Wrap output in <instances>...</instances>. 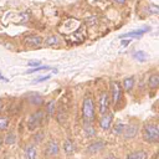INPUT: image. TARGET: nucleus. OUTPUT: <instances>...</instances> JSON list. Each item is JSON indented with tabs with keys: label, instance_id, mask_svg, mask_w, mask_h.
I'll return each instance as SVG.
<instances>
[{
	"label": "nucleus",
	"instance_id": "obj_35",
	"mask_svg": "<svg viewBox=\"0 0 159 159\" xmlns=\"http://www.w3.org/2000/svg\"><path fill=\"white\" fill-rule=\"evenodd\" d=\"M1 106H2V102H1V99H0V108H1Z\"/></svg>",
	"mask_w": 159,
	"mask_h": 159
},
{
	"label": "nucleus",
	"instance_id": "obj_1",
	"mask_svg": "<svg viewBox=\"0 0 159 159\" xmlns=\"http://www.w3.org/2000/svg\"><path fill=\"white\" fill-rule=\"evenodd\" d=\"M143 139L149 143H155L159 140V127L155 123L145 124L143 128Z\"/></svg>",
	"mask_w": 159,
	"mask_h": 159
},
{
	"label": "nucleus",
	"instance_id": "obj_5",
	"mask_svg": "<svg viewBox=\"0 0 159 159\" xmlns=\"http://www.w3.org/2000/svg\"><path fill=\"white\" fill-rule=\"evenodd\" d=\"M108 107H109V96H108V93L103 92L99 97V113L101 114L107 113Z\"/></svg>",
	"mask_w": 159,
	"mask_h": 159
},
{
	"label": "nucleus",
	"instance_id": "obj_12",
	"mask_svg": "<svg viewBox=\"0 0 159 159\" xmlns=\"http://www.w3.org/2000/svg\"><path fill=\"white\" fill-rule=\"evenodd\" d=\"M27 98H29V102L32 103V104H41V103L43 102L42 96H40L39 93H35V92L30 93V94L27 96Z\"/></svg>",
	"mask_w": 159,
	"mask_h": 159
},
{
	"label": "nucleus",
	"instance_id": "obj_17",
	"mask_svg": "<svg viewBox=\"0 0 159 159\" xmlns=\"http://www.w3.org/2000/svg\"><path fill=\"white\" fill-rule=\"evenodd\" d=\"M133 86H134V77H127V78H124V81H123V88H124V91H130L132 88H133Z\"/></svg>",
	"mask_w": 159,
	"mask_h": 159
},
{
	"label": "nucleus",
	"instance_id": "obj_18",
	"mask_svg": "<svg viewBox=\"0 0 159 159\" xmlns=\"http://www.w3.org/2000/svg\"><path fill=\"white\" fill-rule=\"evenodd\" d=\"M45 42H46L47 46H57L60 43V40H58L57 36H48Z\"/></svg>",
	"mask_w": 159,
	"mask_h": 159
},
{
	"label": "nucleus",
	"instance_id": "obj_13",
	"mask_svg": "<svg viewBox=\"0 0 159 159\" xmlns=\"http://www.w3.org/2000/svg\"><path fill=\"white\" fill-rule=\"evenodd\" d=\"M148 86H149V88L155 89L159 86V75H157V73L152 75L149 77V81H148Z\"/></svg>",
	"mask_w": 159,
	"mask_h": 159
},
{
	"label": "nucleus",
	"instance_id": "obj_9",
	"mask_svg": "<svg viewBox=\"0 0 159 159\" xmlns=\"http://www.w3.org/2000/svg\"><path fill=\"white\" fill-rule=\"evenodd\" d=\"M112 120H113V116H112L111 113H104V114H102L101 120H99L101 128L104 129V130L109 129V127H111V124H112Z\"/></svg>",
	"mask_w": 159,
	"mask_h": 159
},
{
	"label": "nucleus",
	"instance_id": "obj_30",
	"mask_svg": "<svg viewBox=\"0 0 159 159\" xmlns=\"http://www.w3.org/2000/svg\"><path fill=\"white\" fill-rule=\"evenodd\" d=\"M114 1H116L117 4H120V5H122V4H124L127 0H114Z\"/></svg>",
	"mask_w": 159,
	"mask_h": 159
},
{
	"label": "nucleus",
	"instance_id": "obj_7",
	"mask_svg": "<svg viewBox=\"0 0 159 159\" xmlns=\"http://www.w3.org/2000/svg\"><path fill=\"white\" fill-rule=\"evenodd\" d=\"M25 43H26V46H29V47H39V46H41V43H42V39H41V36L31 35V36L25 37Z\"/></svg>",
	"mask_w": 159,
	"mask_h": 159
},
{
	"label": "nucleus",
	"instance_id": "obj_15",
	"mask_svg": "<svg viewBox=\"0 0 159 159\" xmlns=\"http://www.w3.org/2000/svg\"><path fill=\"white\" fill-rule=\"evenodd\" d=\"M25 157H26V159H36V157H37L36 148L34 145L27 147L26 150H25Z\"/></svg>",
	"mask_w": 159,
	"mask_h": 159
},
{
	"label": "nucleus",
	"instance_id": "obj_22",
	"mask_svg": "<svg viewBox=\"0 0 159 159\" xmlns=\"http://www.w3.org/2000/svg\"><path fill=\"white\" fill-rule=\"evenodd\" d=\"M7 118H5V117H0V130H4V129H6V127H7Z\"/></svg>",
	"mask_w": 159,
	"mask_h": 159
},
{
	"label": "nucleus",
	"instance_id": "obj_4",
	"mask_svg": "<svg viewBox=\"0 0 159 159\" xmlns=\"http://www.w3.org/2000/svg\"><path fill=\"white\" fill-rule=\"evenodd\" d=\"M111 88H112V99H113V104H118V102L122 99V87L119 84V82L117 81H112L111 82Z\"/></svg>",
	"mask_w": 159,
	"mask_h": 159
},
{
	"label": "nucleus",
	"instance_id": "obj_28",
	"mask_svg": "<svg viewBox=\"0 0 159 159\" xmlns=\"http://www.w3.org/2000/svg\"><path fill=\"white\" fill-rule=\"evenodd\" d=\"M150 12H152V14H158V6H157V5H152Z\"/></svg>",
	"mask_w": 159,
	"mask_h": 159
},
{
	"label": "nucleus",
	"instance_id": "obj_19",
	"mask_svg": "<svg viewBox=\"0 0 159 159\" xmlns=\"http://www.w3.org/2000/svg\"><path fill=\"white\" fill-rule=\"evenodd\" d=\"M133 57L137 60V61H140V62H144L147 60V53L144 51H137L133 53Z\"/></svg>",
	"mask_w": 159,
	"mask_h": 159
},
{
	"label": "nucleus",
	"instance_id": "obj_6",
	"mask_svg": "<svg viewBox=\"0 0 159 159\" xmlns=\"http://www.w3.org/2000/svg\"><path fill=\"white\" fill-rule=\"evenodd\" d=\"M137 133H138V127H137L135 124H129V125L124 127V129H123V132H122V134H123V137H124L125 139H132V138H134V137L137 135Z\"/></svg>",
	"mask_w": 159,
	"mask_h": 159
},
{
	"label": "nucleus",
	"instance_id": "obj_32",
	"mask_svg": "<svg viewBox=\"0 0 159 159\" xmlns=\"http://www.w3.org/2000/svg\"><path fill=\"white\" fill-rule=\"evenodd\" d=\"M106 159H117V158H116V157H113V155H108Z\"/></svg>",
	"mask_w": 159,
	"mask_h": 159
},
{
	"label": "nucleus",
	"instance_id": "obj_11",
	"mask_svg": "<svg viewBox=\"0 0 159 159\" xmlns=\"http://www.w3.org/2000/svg\"><path fill=\"white\" fill-rule=\"evenodd\" d=\"M127 159H148V154L144 150H137V152L129 153L127 155Z\"/></svg>",
	"mask_w": 159,
	"mask_h": 159
},
{
	"label": "nucleus",
	"instance_id": "obj_24",
	"mask_svg": "<svg viewBox=\"0 0 159 159\" xmlns=\"http://www.w3.org/2000/svg\"><path fill=\"white\" fill-rule=\"evenodd\" d=\"M53 112H55V102L52 101V102H50L48 106H47V113H48V114H53Z\"/></svg>",
	"mask_w": 159,
	"mask_h": 159
},
{
	"label": "nucleus",
	"instance_id": "obj_14",
	"mask_svg": "<svg viewBox=\"0 0 159 159\" xmlns=\"http://www.w3.org/2000/svg\"><path fill=\"white\" fill-rule=\"evenodd\" d=\"M148 30H149L148 27H145V29H143V30H135V31H132V32L123 34L120 37H139V36H142L144 32H147Z\"/></svg>",
	"mask_w": 159,
	"mask_h": 159
},
{
	"label": "nucleus",
	"instance_id": "obj_16",
	"mask_svg": "<svg viewBox=\"0 0 159 159\" xmlns=\"http://www.w3.org/2000/svg\"><path fill=\"white\" fill-rule=\"evenodd\" d=\"M63 149H65V153L66 154H73V152H75V145H73V143H72V140H70V139H66L65 140V143H63Z\"/></svg>",
	"mask_w": 159,
	"mask_h": 159
},
{
	"label": "nucleus",
	"instance_id": "obj_27",
	"mask_svg": "<svg viewBox=\"0 0 159 159\" xmlns=\"http://www.w3.org/2000/svg\"><path fill=\"white\" fill-rule=\"evenodd\" d=\"M50 78V76H42V77H39V78H36L35 81H34V83H39V82H43V81H46V80H48Z\"/></svg>",
	"mask_w": 159,
	"mask_h": 159
},
{
	"label": "nucleus",
	"instance_id": "obj_31",
	"mask_svg": "<svg viewBox=\"0 0 159 159\" xmlns=\"http://www.w3.org/2000/svg\"><path fill=\"white\" fill-rule=\"evenodd\" d=\"M130 41H132V40H127V41H123V45L125 46V45H128V43H129Z\"/></svg>",
	"mask_w": 159,
	"mask_h": 159
},
{
	"label": "nucleus",
	"instance_id": "obj_23",
	"mask_svg": "<svg viewBox=\"0 0 159 159\" xmlns=\"http://www.w3.org/2000/svg\"><path fill=\"white\" fill-rule=\"evenodd\" d=\"M123 129H124V125H123L122 123H118V124L114 125V133H116V134H122Z\"/></svg>",
	"mask_w": 159,
	"mask_h": 159
},
{
	"label": "nucleus",
	"instance_id": "obj_10",
	"mask_svg": "<svg viewBox=\"0 0 159 159\" xmlns=\"http://www.w3.org/2000/svg\"><path fill=\"white\" fill-rule=\"evenodd\" d=\"M104 147H106V143H104L103 140L94 142V143H92V144H89V145H88L87 152H88V153H97V152L102 150Z\"/></svg>",
	"mask_w": 159,
	"mask_h": 159
},
{
	"label": "nucleus",
	"instance_id": "obj_26",
	"mask_svg": "<svg viewBox=\"0 0 159 159\" xmlns=\"http://www.w3.org/2000/svg\"><path fill=\"white\" fill-rule=\"evenodd\" d=\"M34 139H35L36 143H40V142L43 139V133H42V132H41V133H37V134L34 137Z\"/></svg>",
	"mask_w": 159,
	"mask_h": 159
},
{
	"label": "nucleus",
	"instance_id": "obj_25",
	"mask_svg": "<svg viewBox=\"0 0 159 159\" xmlns=\"http://www.w3.org/2000/svg\"><path fill=\"white\" fill-rule=\"evenodd\" d=\"M48 67H46V66H43V67H35V68H32V70H29V71H26V73H32V72H37V71H42V70H47Z\"/></svg>",
	"mask_w": 159,
	"mask_h": 159
},
{
	"label": "nucleus",
	"instance_id": "obj_8",
	"mask_svg": "<svg viewBox=\"0 0 159 159\" xmlns=\"http://www.w3.org/2000/svg\"><path fill=\"white\" fill-rule=\"evenodd\" d=\"M58 150H60V147L57 144L56 140H51L47 145H46V149H45V153L47 157H53V155H57L58 154Z\"/></svg>",
	"mask_w": 159,
	"mask_h": 159
},
{
	"label": "nucleus",
	"instance_id": "obj_34",
	"mask_svg": "<svg viewBox=\"0 0 159 159\" xmlns=\"http://www.w3.org/2000/svg\"><path fill=\"white\" fill-rule=\"evenodd\" d=\"M1 144H2V138H0V149H1Z\"/></svg>",
	"mask_w": 159,
	"mask_h": 159
},
{
	"label": "nucleus",
	"instance_id": "obj_20",
	"mask_svg": "<svg viewBox=\"0 0 159 159\" xmlns=\"http://www.w3.org/2000/svg\"><path fill=\"white\" fill-rule=\"evenodd\" d=\"M84 132H86V135L87 137H93L94 133H96L93 125L89 124V122H86V124H84Z\"/></svg>",
	"mask_w": 159,
	"mask_h": 159
},
{
	"label": "nucleus",
	"instance_id": "obj_2",
	"mask_svg": "<svg viewBox=\"0 0 159 159\" xmlns=\"http://www.w3.org/2000/svg\"><path fill=\"white\" fill-rule=\"evenodd\" d=\"M82 112H83V117L86 122H91L94 119V104H93L92 97H86L83 99Z\"/></svg>",
	"mask_w": 159,
	"mask_h": 159
},
{
	"label": "nucleus",
	"instance_id": "obj_33",
	"mask_svg": "<svg viewBox=\"0 0 159 159\" xmlns=\"http://www.w3.org/2000/svg\"><path fill=\"white\" fill-rule=\"evenodd\" d=\"M0 80H2V81H7V80H6L4 76H1V75H0Z\"/></svg>",
	"mask_w": 159,
	"mask_h": 159
},
{
	"label": "nucleus",
	"instance_id": "obj_21",
	"mask_svg": "<svg viewBox=\"0 0 159 159\" xmlns=\"http://www.w3.org/2000/svg\"><path fill=\"white\" fill-rule=\"evenodd\" d=\"M5 143H6V144H14V143H15V134H14V133H9V134L6 135Z\"/></svg>",
	"mask_w": 159,
	"mask_h": 159
},
{
	"label": "nucleus",
	"instance_id": "obj_3",
	"mask_svg": "<svg viewBox=\"0 0 159 159\" xmlns=\"http://www.w3.org/2000/svg\"><path fill=\"white\" fill-rule=\"evenodd\" d=\"M43 119H45V114H43L42 111H37V112H35L34 114H31V116L29 117V120H27V127H29V129H30V130L37 129V128L42 124Z\"/></svg>",
	"mask_w": 159,
	"mask_h": 159
},
{
	"label": "nucleus",
	"instance_id": "obj_29",
	"mask_svg": "<svg viewBox=\"0 0 159 159\" xmlns=\"http://www.w3.org/2000/svg\"><path fill=\"white\" fill-rule=\"evenodd\" d=\"M40 61H29V66H39Z\"/></svg>",
	"mask_w": 159,
	"mask_h": 159
}]
</instances>
